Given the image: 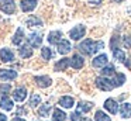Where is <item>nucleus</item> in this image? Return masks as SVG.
<instances>
[{"label":"nucleus","mask_w":131,"mask_h":121,"mask_svg":"<svg viewBox=\"0 0 131 121\" xmlns=\"http://www.w3.org/2000/svg\"><path fill=\"white\" fill-rule=\"evenodd\" d=\"M40 103H41V96H40V94H37V93L31 94V97H30V107L35 108V107H37Z\"/></svg>","instance_id":"29"},{"label":"nucleus","mask_w":131,"mask_h":121,"mask_svg":"<svg viewBox=\"0 0 131 121\" xmlns=\"http://www.w3.org/2000/svg\"><path fill=\"white\" fill-rule=\"evenodd\" d=\"M69 65H71V59L63 58V59H61L59 62L55 63V70H57V72H59V70H65Z\"/></svg>","instance_id":"22"},{"label":"nucleus","mask_w":131,"mask_h":121,"mask_svg":"<svg viewBox=\"0 0 131 121\" xmlns=\"http://www.w3.org/2000/svg\"><path fill=\"white\" fill-rule=\"evenodd\" d=\"M41 56H42V59L48 61V59L54 58V52H52V49L49 47H42L41 48Z\"/></svg>","instance_id":"25"},{"label":"nucleus","mask_w":131,"mask_h":121,"mask_svg":"<svg viewBox=\"0 0 131 121\" xmlns=\"http://www.w3.org/2000/svg\"><path fill=\"white\" fill-rule=\"evenodd\" d=\"M73 104H75V100H73V97H71V96H63V97L59 98V106H61V107L71 108Z\"/></svg>","instance_id":"16"},{"label":"nucleus","mask_w":131,"mask_h":121,"mask_svg":"<svg viewBox=\"0 0 131 121\" xmlns=\"http://www.w3.org/2000/svg\"><path fill=\"white\" fill-rule=\"evenodd\" d=\"M92 107H93V103H90V101H82V103L78 104V108L76 111L78 113H89L92 110Z\"/></svg>","instance_id":"20"},{"label":"nucleus","mask_w":131,"mask_h":121,"mask_svg":"<svg viewBox=\"0 0 131 121\" xmlns=\"http://www.w3.org/2000/svg\"><path fill=\"white\" fill-rule=\"evenodd\" d=\"M71 121H83V118L80 117V113L75 111L71 114Z\"/></svg>","instance_id":"33"},{"label":"nucleus","mask_w":131,"mask_h":121,"mask_svg":"<svg viewBox=\"0 0 131 121\" xmlns=\"http://www.w3.org/2000/svg\"><path fill=\"white\" fill-rule=\"evenodd\" d=\"M12 121H26L24 118H20V117H16V118H13Z\"/></svg>","instance_id":"38"},{"label":"nucleus","mask_w":131,"mask_h":121,"mask_svg":"<svg viewBox=\"0 0 131 121\" xmlns=\"http://www.w3.org/2000/svg\"><path fill=\"white\" fill-rule=\"evenodd\" d=\"M124 63H125V66H127L128 69H131V58L125 59V61H124Z\"/></svg>","instance_id":"35"},{"label":"nucleus","mask_w":131,"mask_h":121,"mask_svg":"<svg viewBox=\"0 0 131 121\" xmlns=\"http://www.w3.org/2000/svg\"><path fill=\"white\" fill-rule=\"evenodd\" d=\"M0 10L4 11L6 14H13L16 11L14 0H4L3 3H0Z\"/></svg>","instance_id":"4"},{"label":"nucleus","mask_w":131,"mask_h":121,"mask_svg":"<svg viewBox=\"0 0 131 121\" xmlns=\"http://www.w3.org/2000/svg\"><path fill=\"white\" fill-rule=\"evenodd\" d=\"M111 82H113L114 87H118V86H121V84H124L125 76L123 75V73H116V75H113V78H111Z\"/></svg>","instance_id":"21"},{"label":"nucleus","mask_w":131,"mask_h":121,"mask_svg":"<svg viewBox=\"0 0 131 121\" xmlns=\"http://www.w3.org/2000/svg\"><path fill=\"white\" fill-rule=\"evenodd\" d=\"M85 32H86L85 25H76L75 28H72V30L69 31V37H71L73 41H79V39L85 35Z\"/></svg>","instance_id":"3"},{"label":"nucleus","mask_w":131,"mask_h":121,"mask_svg":"<svg viewBox=\"0 0 131 121\" xmlns=\"http://www.w3.org/2000/svg\"><path fill=\"white\" fill-rule=\"evenodd\" d=\"M71 65H72L73 69H82L83 65H85V59H83V56H80L79 53H75L71 58Z\"/></svg>","instance_id":"11"},{"label":"nucleus","mask_w":131,"mask_h":121,"mask_svg":"<svg viewBox=\"0 0 131 121\" xmlns=\"http://www.w3.org/2000/svg\"><path fill=\"white\" fill-rule=\"evenodd\" d=\"M34 80H35V83L40 87H42V89H45V87H48L52 84V79L49 78V76H35Z\"/></svg>","instance_id":"10"},{"label":"nucleus","mask_w":131,"mask_h":121,"mask_svg":"<svg viewBox=\"0 0 131 121\" xmlns=\"http://www.w3.org/2000/svg\"><path fill=\"white\" fill-rule=\"evenodd\" d=\"M0 59L3 62H13L14 61V53L9 48H2L0 49Z\"/></svg>","instance_id":"8"},{"label":"nucleus","mask_w":131,"mask_h":121,"mask_svg":"<svg viewBox=\"0 0 131 121\" xmlns=\"http://www.w3.org/2000/svg\"><path fill=\"white\" fill-rule=\"evenodd\" d=\"M71 49H72V45L68 39H62V41L58 44V52H59L61 55H66L68 52H71Z\"/></svg>","instance_id":"12"},{"label":"nucleus","mask_w":131,"mask_h":121,"mask_svg":"<svg viewBox=\"0 0 131 121\" xmlns=\"http://www.w3.org/2000/svg\"><path fill=\"white\" fill-rule=\"evenodd\" d=\"M107 55H104V53H102V55L96 56V58L93 59V68H104L106 65H107Z\"/></svg>","instance_id":"14"},{"label":"nucleus","mask_w":131,"mask_h":121,"mask_svg":"<svg viewBox=\"0 0 131 121\" xmlns=\"http://www.w3.org/2000/svg\"><path fill=\"white\" fill-rule=\"evenodd\" d=\"M23 39H24V31H23V28H18V30L16 31V34H14L12 41L14 45H20L21 42H23Z\"/></svg>","instance_id":"23"},{"label":"nucleus","mask_w":131,"mask_h":121,"mask_svg":"<svg viewBox=\"0 0 131 121\" xmlns=\"http://www.w3.org/2000/svg\"><path fill=\"white\" fill-rule=\"evenodd\" d=\"M113 2H116V3H117V2H123V0H113Z\"/></svg>","instance_id":"39"},{"label":"nucleus","mask_w":131,"mask_h":121,"mask_svg":"<svg viewBox=\"0 0 131 121\" xmlns=\"http://www.w3.org/2000/svg\"><path fill=\"white\" fill-rule=\"evenodd\" d=\"M13 100H10L7 96H4V97H2V100H0V107L4 110V111H10V110H13Z\"/></svg>","instance_id":"18"},{"label":"nucleus","mask_w":131,"mask_h":121,"mask_svg":"<svg viewBox=\"0 0 131 121\" xmlns=\"http://www.w3.org/2000/svg\"><path fill=\"white\" fill-rule=\"evenodd\" d=\"M61 37H62V32L61 31H51L48 35V42L49 44H59L62 39H61Z\"/></svg>","instance_id":"15"},{"label":"nucleus","mask_w":131,"mask_h":121,"mask_svg":"<svg viewBox=\"0 0 131 121\" xmlns=\"http://www.w3.org/2000/svg\"><path fill=\"white\" fill-rule=\"evenodd\" d=\"M10 90H12V86H10V84L9 83H6V84H0V96H3V97H4V96H6L7 94V93H9L10 92Z\"/></svg>","instance_id":"32"},{"label":"nucleus","mask_w":131,"mask_h":121,"mask_svg":"<svg viewBox=\"0 0 131 121\" xmlns=\"http://www.w3.org/2000/svg\"><path fill=\"white\" fill-rule=\"evenodd\" d=\"M0 121H7V117L4 114H2V113H0Z\"/></svg>","instance_id":"37"},{"label":"nucleus","mask_w":131,"mask_h":121,"mask_svg":"<svg viewBox=\"0 0 131 121\" xmlns=\"http://www.w3.org/2000/svg\"><path fill=\"white\" fill-rule=\"evenodd\" d=\"M41 42H42V35L40 32H31L28 35V44L32 48H38L41 47Z\"/></svg>","instance_id":"5"},{"label":"nucleus","mask_w":131,"mask_h":121,"mask_svg":"<svg viewBox=\"0 0 131 121\" xmlns=\"http://www.w3.org/2000/svg\"><path fill=\"white\" fill-rule=\"evenodd\" d=\"M96 86L99 87L100 90H104V92H110V90L114 89V84H113V82H111V79L104 78V76L96 79Z\"/></svg>","instance_id":"2"},{"label":"nucleus","mask_w":131,"mask_h":121,"mask_svg":"<svg viewBox=\"0 0 131 121\" xmlns=\"http://www.w3.org/2000/svg\"><path fill=\"white\" fill-rule=\"evenodd\" d=\"M94 120L96 121H110V117L106 115L103 111H96V114H94Z\"/></svg>","instance_id":"31"},{"label":"nucleus","mask_w":131,"mask_h":121,"mask_svg":"<svg viewBox=\"0 0 131 121\" xmlns=\"http://www.w3.org/2000/svg\"><path fill=\"white\" fill-rule=\"evenodd\" d=\"M89 3H90V4H100V3H102V0H88Z\"/></svg>","instance_id":"36"},{"label":"nucleus","mask_w":131,"mask_h":121,"mask_svg":"<svg viewBox=\"0 0 131 121\" xmlns=\"http://www.w3.org/2000/svg\"><path fill=\"white\" fill-rule=\"evenodd\" d=\"M111 51H113V56H114V59H116V61H118V62H124L125 61L124 51H121L120 48H114V49H111Z\"/></svg>","instance_id":"26"},{"label":"nucleus","mask_w":131,"mask_h":121,"mask_svg":"<svg viewBox=\"0 0 131 121\" xmlns=\"http://www.w3.org/2000/svg\"><path fill=\"white\" fill-rule=\"evenodd\" d=\"M37 3H38L37 0H23L20 3V7L24 13H30V11H32L37 7Z\"/></svg>","instance_id":"6"},{"label":"nucleus","mask_w":131,"mask_h":121,"mask_svg":"<svg viewBox=\"0 0 131 121\" xmlns=\"http://www.w3.org/2000/svg\"><path fill=\"white\" fill-rule=\"evenodd\" d=\"M114 70H116V69H114L113 65H106V66L103 68L102 73H103V76H113V75H116Z\"/></svg>","instance_id":"30"},{"label":"nucleus","mask_w":131,"mask_h":121,"mask_svg":"<svg viewBox=\"0 0 131 121\" xmlns=\"http://www.w3.org/2000/svg\"><path fill=\"white\" fill-rule=\"evenodd\" d=\"M124 47L125 48H131V38L130 37H124Z\"/></svg>","instance_id":"34"},{"label":"nucleus","mask_w":131,"mask_h":121,"mask_svg":"<svg viewBox=\"0 0 131 121\" xmlns=\"http://www.w3.org/2000/svg\"><path fill=\"white\" fill-rule=\"evenodd\" d=\"M120 115L123 118H130L131 117V104L130 103H123L120 107Z\"/></svg>","instance_id":"17"},{"label":"nucleus","mask_w":131,"mask_h":121,"mask_svg":"<svg viewBox=\"0 0 131 121\" xmlns=\"http://www.w3.org/2000/svg\"><path fill=\"white\" fill-rule=\"evenodd\" d=\"M26 97H27V89L26 87H17V89L13 92V98H14L16 101H18V103L24 101Z\"/></svg>","instance_id":"7"},{"label":"nucleus","mask_w":131,"mask_h":121,"mask_svg":"<svg viewBox=\"0 0 131 121\" xmlns=\"http://www.w3.org/2000/svg\"><path fill=\"white\" fill-rule=\"evenodd\" d=\"M18 53H20L21 58L27 59V58H30V56L32 55V49H31L30 45H21V47L18 48Z\"/></svg>","instance_id":"19"},{"label":"nucleus","mask_w":131,"mask_h":121,"mask_svg":"<svg viewBox=\"0 0 131 121\" xmlns=\"http://www.w3.org/2000/svg\"><path fill=\"white\" fill-rule=\"evenodd\" d=\"M104 108L107 110L108 113H111V114H116V113L118 111V104H117V101L113 100V98H107V100L104 101Z\"/></svg>","instance_id":"13"},{"label":"nucleus","mask_w":131,"mask_h":121,"mask_svg":"<svg viewBox=\"0 0 131 121\" xmlns=\"http://www.w3.org/2000/svg\"><path fill=\"white\" fill-rule=\"evenodd\" d=\"M27 25H28V27H41V25H42V21H41V18H38L37 16H30L28 18H27Z\"/></svg>","instance_id":"24"},{"label":"nucleus","mask_w":131,"mask_h":121,"mask_svg":"<svg viewBox=\"0 0 131 121\" xmlns=\"http://www.w3.org/2000/svg\"><path fill=\"white\" fill-rule=\"evenodd\" d=\"M51 104L49 103H45V104H42V106L38 108V114L41 115V117H48L49 115V111H51Z\"/></svg>","instance_id":"27"},{"label":"nucleus","mask_w":131,"mask_h":121,"mask_svg":"<svg viewBox=\"0 0 131 121\" xmlns=\"http://www.w3.org/2000/svg\"><path fill=\"white\" fill-rule=\"evenodd\" d=\"M83 121H90V120H89V118H86V120H83Z\"/></svg>","instance_id":"40"},{"label":"nucleus","mask_w":131,"mask_h":121,"mask_svg":"<svg viewBox=\"0 0 131 121\" xmlns=\"http://www.w3.org/2000/svg\"><path fill=\"white\" fill-rule=\"evenodd\" d=\"M54 121H66V114L59 108H55L54 110V115H52Z\"/></svg>","instance_id":"28"},{"label":"nucleus","mask_w":131,"mask_h":121,"mask_svg":"<svg viewBox=\"0 0 131 121\" xmlns=\"http://www.w3.org/2000/svg\"><path fill=\"white\" fill-rule=\"evenodd\" d=\"M104 47V44H103V41H92L90 38L85 39V41H82L79 44V51L82 53H85V55H93L94 52H97L99 49H102V48Z\"/></svg>","instance_id":"1"},{"label":"nucleus","mask_w":131,"mask_h":121,"mask_svg":"<svg viewBox=\"0 0 131 121\" xmlns=\"http://www.w3.org/2000/svg\"><path fill=\"white\" fill-rule=\"evenodd\" d=\"M17 78V72L13 69H0V79L2 80H13Z\"/></svg>","instance_id":"9"}]
</instances>
